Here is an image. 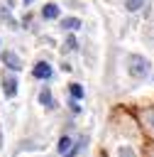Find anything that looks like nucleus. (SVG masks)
<instances>
[{
  "mask_svg": "<svg viewBox=\"0 0 154 157\" xmlns=\"http://www.w3.org/2000/svg\"><path fill=\"white\" fill-rule=\"evenodd\" d=\"M127 71H130V76L142 78V76H147V71H149V61H147L144 56H139V54H132V56L127 59Z\"/></svg>",
  "mask_w": 154,
  "mask_h": 157,
  "instance_id": "1",
  "label": "nucleus"
},
{
  "mask_svg": "<svg viewBox=\"0 0 154 157\" xmlns=\"http://www.w3.org/2000/svg\"><path fill=\"white\" fill-rule=\"evenodd\" d=\"M32 76L39 78V81H46V78H51V66L46 61H37L34 69H32Z\"/></svg>",
  "mask_w": 154,
  "mask_h": 157,
  "instance_id": "2",
  "label": "nucleus"
},
{
  "mask_svg": "<svg viewBox=\"0 0 154 157\" xmlns=\"http://www.w3.org/2000/svg\"><path fill=\"white\" fill-rule=\"evenodd\" d=\"M2 93H5V98H15L17 96V78L15 76H2Z\"/></svg>",
  "mask_w": 154,
  "mask_h": 157,
  "instance_id": "3",
  "label": "nucleus"
},
{
  "mask_svg": "<svg viewBox=\"0 0 154 157\" xmlns=\"http://www.w3.org/2000/svg\"><path fill=\"white\" fill-rule=\"evenodd\" d=\"M2 61H5V66L12 69V71H20V69H22V61H20V56H17L15 52H2Z\"/></svg>",
  "mask_w": 154,
  "mask_h": 157,
  "instance_id": "4",
  "label": "nucleus"
},
{
  "mask_svg": "<svg viewBox=\"0 0 154 157\" xmlns=\"http://www.w3.org/2000/svg\"><path fill=\"white\" fill-rule=\"evenodd\" d=\"M42 17H44V20H56V17H59V5H54V2L44 5V7H42Z\"/></svg>",
  "mask_w": 154,
  "mask_h": 157,
  "instance_id": "5",
  "label": "nucleus"
},
{
  "mask_svg": "<svg viewBox=\"0 0 154 157\" xmlns=\"http://www.w3.org/2000/svg\"><path fill=\"white\" fill-rule=\"evenodd\" d=\"M39 103H42L46 110H51V108H54V96H51V91H49V88H42V93H39Z\"/></svg>",
  "mask_w": 154,
  "mask_h": 157,
  "instance_id": "6",
  "label": "nucleus"
},
{
  "mask_svg": "<svg viewBox=\"0 0 154 157\" xmlns=\"http://www.w3.org/2000/svg\"><path fill=\"white\" fill-rule=\"evenodd\" d=\"M68 93H71V101H83V86L81 83H68Z\"/></svg>",
  "mask_w": 154,
  "mask_h": 157,
  "instance_id": "7",
  "label": "nucleus"
},
{
  "mask_svg": "<svg viewBox=\"0 0 154 157\" xmlns=\"http://www.w3.org/2000/svg\"><path fill=\"white\" fill-rule=\"evenodd\" d=\"M61 27H64V29L76 32V29L81 27V20H78V17H64V20H61Z\"/></svg>",
  "mask_w": 154,
  "mask_h": 157,
  "instance_id": "8",
  "label": "nucleus"
},
{
  "mask_svg": "<svg viewBox=\"0 0 154 157\" xmlns=\"http://www.w3.org/2000/svg\"><path fill=\"white\" fill-rule=\"evenodd\" d=\"M71 145H73V142H71V137H68V135H61V137H59V145H56L59 155H66V152L71 150Z\"/></svg>",
  "mask_w": 154,
  "mask_h": 157,
  "instance_id": "9",
  "label": "nucleus"
},
{
  "mask_svg": "<svg viewBox=\"0 0 154 157\" xmlns=\"http://www.w3.org/2000/svg\"><path fill=\"white\" fill-rule=\"evenodd\" d=\"M142 5H144V0H125V7H127L130 12H137Z\"/></svg>",
  "mask_w": 154,
  "mask_h": 157,
  "instance_id": "10",
  "label": "nucleus"
},
{
  "mask_svg": "<svg viewBox=\"0 0 154 157\" xmlns=\"http://www.w3.org/2000/svg\"><path fill=\"white\" fill-rule=\"evenodd\" d=\"M81 147H83V137H81V140H76V142H73V147H71V150H68V152H66L64 157H76Z\"/></svg>",
  "mask_w": 154,
  "mask_h": 157,
  "instance_id": "11",
  "label": "nucleus"
},
{
  "mask_svg": "<svg viewBox=\"0 0 154 157\" xmlns=\"http://www.w3.org/2000/svg\"><path fill=\"white\" fill-rule=\"evenodd\" d=\"M117 157H137V155L132 152V147H127V145H122V147L117 150Z\"/></svg>",
  "mask_w": 154,
  "mask_h": 157,
  "instance_id": "12",
  "label": "nucleus"
},
{
  "mask_svg": "<svg viewBox=\"0 0 154 157\" xmlns=\"http://www.w3.org/2000/svg\"><path fill=\"white\" fill-rule=\"evenodd\" d=\"M66 47H68V49H78V42H76V37H73V34L66 39Z\"/></svg>",
  "mask_w": 154,
  "mask_h": 157,
  "instance_id": "13",
  "label": "nucleus"
},
{
  "mask_svg": "<svg viewBox=\"0 0 154 157\" xmlns=\"http://www.w3.org/2000/svg\"><path fill=\"white\" fill-rule=\"evenodd\" d=\"M68 105H71V110H73V113H81V105H78V103H76V101H71V103H68Z\"/></svg>",
  "mask_w": 154,
  "mask_h": 157,
  "instance_id": "14",
  "label": "nucleus"
},
{
  "mask_svg": "<svg viewBox=\"0 0 154 157\" xmlns=\"http://www.w3.org/2000/svg\"><path fill=\"white\" fill-rule=\"evenodd\" d=\"M149 125H152V130H154V113H149Z\"/></svg>",
  "mask_w": 154,
  "mask_h": 157,
  "instance_id": "15",
  "label": "nucleus"
},
{
  "mask_svg": "<svg viewBox=\"0 0 154 157\" xmlns=\"http://www.w3.org/2000/svg\"><path fill=\"white\" fill-rule=\"evenodd\" d=\"M149 157H154V150H152V155H149Z\"/></svg>",
  "mask_w": 154,
  "mask_h": 157,
  "instance_id": "16",
  "label": "nucleus"
},
{
  "mask_svg": "<svg viewBox=\"0 0 154 157\" xmlns=\"http://www.w3.org/2000/svg\"><path fill=\"white\" fill-rule=\"evenodd\" d=\"M24 2H32V0H24Z\"/></svg>",
  "mask_w": 154,
  "mask_h": 157,
  "instance_id": "17",
  "label": "nucleus"
},
{
  "mask_svg": "<svg viewBox=\"0 0 154 157\" xmlns=\"http://www.w3.org/2000/svg\"><path fill=\"white\" fill-rule=\"evenodd\" d=\"M10 2H12V0H10Z\"/></svg>",
  "mask_w": 154,
  "mask_h": 157,
  "instance_id": "18",
  "label": "nucleus"
}]
</instances>
